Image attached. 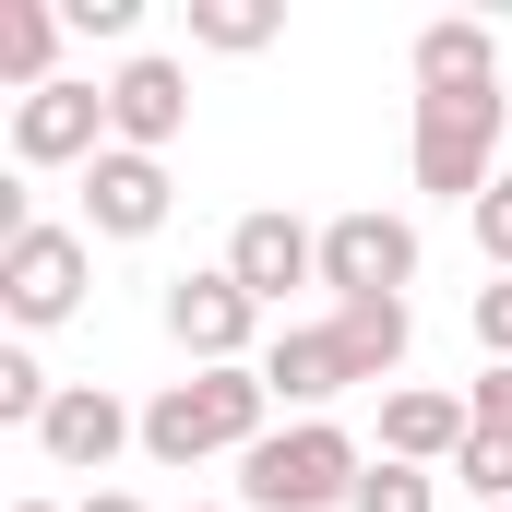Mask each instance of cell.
Listing matches in <instances>:
<instances>
[{
	"label": "cell",
	"instance_id": "10",
	"mask_svg": "<svg viewBox=\"0 0 512 512\" xmlns=\"http://www.w3.org/2000/svg\"><path fill=\"white\" fill-rule=\"evenodd\" d=\"M179 131H191V72H179V60H155V48H143V60H120V72H108V143L167 155Z\"/></svg>",
	"mask_w": 512,
	"mask_h": 512
},
{
	"label": "cell",
	"instance_id": "3",
	"mask_svg": "<svg viewBox=\"0 0 512 512\" xmlns=\"http://www.w3.org/2000/svg\"><path fill=\"white\" fill-rule=\"evenodd\" d=\"M358 477H370V453L334 417H298V429L239 453V501L251 512H334V501H358Z\"/></svg>",
	"mask_w": 512,
	"mask_h": 512
},
{
	"label": "cell",
	"instance_id": "25",
	"mask_svg": "<svg viewBox=\"0 0 512 512\" xmlns=\"http://www.w3.org/2000/svg\"><path fill=\"white\" fill-rule=\"evenodd\" d=\"M12 512H60V501H12Z\"/></svg>",
	"mask_w": 512,
	"mask_h": 512
},
{
	"label": "cell",
	"instance_id": "7",
	"mask_svg": "<svg viewBox=\"0 0 512 512\" xmlns=\"http://www.w3.org/2000/svg\"><path fill=\"white\" fill-rule=\"evenodd\" d=\"M322 286L334 298H405L417 286V227L405 215H334L322 227Z\"/></svg>",
	"mask_w": 512,
	"mask_h": 512
},
{
	"label": "cell",
	"instance_id": "18",
	"mask_svg": "<svg viewBox=\"0 0 512 512\" xmlns=\"http://www.w3.org/2000/svg\"><path fill=\"white\" fill-rule=\"evenodd\" d=\"M453 477H465V501H477V512H512V441H501V429H465Z\"/></svg>",
	"mask_w": 512,
	"mask_h": 512
},
{
	"label": "cell",
	"instance_id": "16",
	"mask_svg": "<svg viewBox=\"0 0 512 512\" xmlns=\"http://www.w3.org/2000/svg\"><path fill=\"white\" fill-rule=\"evenodd\" d=\"M60 36H72V24H60V0H0V72H12L24 96H48V84H60V72H48V60H60Z\"/></svg>",
	"mask_w": 512,
	"mask_h": 512
},
{
	"label": "cell",
	"instance_id": "2",
	"mask_svg": "<svg viewBox=\"0 0 512 512\" xmlns=\"http://www.w3.org/2000/svg\"><path fill=\"white\" fill-rule=\"evenodd\" d=\"M262 370H191V382H167L155 405H143V453L155 465H203V453H251V441H274L262 429Z\"/></svg>",
	"mask_w": 512,
	"mask_h": 512
},
{
	"label": "cell",
	"instance_id": "24",
	"mask_svg": "<svg viewBox=\"0 0 512 512\" xmlns=\"http://www.w3.org/2000/svg\"><path fill=\"white\" fill-rule=\"evenodd\" d=\"M84 512H143V501H131V489H96V501H84Z\"/></svg>",
	"mask_w": 512,
	"mask_h": 512
},
{
	"label": "cell",
	"instance_id": "13",
	"mask_svg": "<svg viewBox=\"0 0 512 512\" xmlns=\"http://www.w3.org/2000/svg\"><path fill=\"white\" fill-rule=\"evenodd\" d=\"M465 429H477V405H465V393H382V453L393 465H453V453H465Z\"/></svg>",
	"mask_w": 512,
	"mask_h": 512
},
{
	"label": "cell",
	"instance_id": "23",
	"mask_svg": "<svg viewBox=\"0 0 512 512\" xmlns=\"http://www.w3.org/2000/svg\"><path fill=\"white\" fill-rule=\"evenodd\" d=\"M465 405H477V429H501V441H512V370H477Z\"/></svg>",
	"mask_w": 512,
	"mask_h": 512
},
{
	"label": "cell",
	"instance_id": "22",
	"mask_svg": "<svg viewBox=\"0 0 512 512\" xmlns=\"http://www.w3.org/2000/svg\"><path fill=\"white\" fill-rule=\"evenodd\" d=\"M477 251H489V262H501V274H512V179H501V191H489V203H477Z\"/></svg>",
	"mask_w": 512,
	"mask_h": 512
},
{
	"label": "cell",
	"instance_id": "14",
	"mask_svg": "<svg viewBox=\"0 0 512 512\" xmlns=\"http://www.w3.org/2000/svg\"><path fill=\"white\" fill-rule=\"evenodd\" d=\"M489 84H501V36L489 24H465V12L417 24V96H489Z\"/></svg>",
	"mask_w": 512,
	"mask_h": 512
},
{
	"label": "cell",
	"instance_id": "21",
	"mask_svg": "<svg viewBox=\"0 0 512 512\" xmlns=\"http://www.w3.org/2000/svg\"><path fill=\"white\" fill-rule=\"evenodd\" d=\"M131 12H143V0H60L72 36H131Z\"/></svg>",
	"mask_w": 512,
	"mask_h": 512
},
{
	"label": "cell",
	"instance_id": "20",
	"mask_svg": "<svg viewBox=\"0 0 512 512\" xmlns=\"http://www.w3.org/2000/svg\"><path fill=\"white\" fill-rule=\"evenodd\" d=\"M477 346H489V370H512V274L477 286Z\"/></svg>",
	"mask_w": 512,
	"mask_h": 512
},
{
	"label": "cell",
	"instance_id": "19",
	"mask_svg": "<svg viewBox=\"0 0 512 512\" xmlns=\"http://www.w3.org/2000/svg\"><path fill=\"white\" fill-rule=\"evenodd\" d=\"M346 512H429V465H393V453H370V477H358V501Z\"/></svg>",
	"mask_w": 512,
	"mask_h": 512
},
{
	"label": "cell",
	"instance_id": "8",
	"mask_svg": "<svg viewBox=\"0 0 512 512\" xmlns=\"http://www.w3.org/2000/svg\"><path fill=\"white\" fill-rule=\"evenodd\" d=\"M131 441H143V417H131L108 382H60V405H48V429H36V453L60 465V477H108Z\"/></svg>",
	"mask_w": 512,
	"mask_h": 512
},
{
	"label": "cell",
	"instance_id": "1",
	"mask_svg": "<svg viewBox=\"0 0 512 512\" xmlns=\"http://www.w3.org/2000/svg\"><path fill=\"white\" fill-rule=\"evenodd\" d=\"M501 131H512V108H501V84L489 96H417V131H405V167H417V191H441V203H489L512 167H501Z\"/></svg>",
	"mask_w": 512,
	"mask_h": 512
},
{
	"label": "cell",
	"instance_id": "12",
	"mask_svg": "<svg viewBox=\"0 0 512 512\" xmlns=\"http://www.w3.org/2000/svg\"><path fill=\"white\" fill-rule=\"evenodd\" d=\"M251 370H262V393H274V405H298V417H322L334 393L358 382V370H346V346H334V322H286Z\"/></svg>",
	"mask_w": 512,
	"mask_h": 512
},
{
	"label": "cell",
	"instance_id": "5",
	"mask_svg": "<svg viewBox=\"0 0 512 512\" xmlns=\"http://www.w3.org/2000/svg\"><path fill=\"white\" fill-rule=\"evenodd\" d=\"M0 310H12L24 334L72 322V310H84V227H24V239L0 251Z\"/></svg>",
	"mask_w": 512,
	"mask_h": 512
},
{
	"label": "cell",
	"instance_id": "11",
	"mask_svg": "<svg viewBox=\"0 0 512 512\" xmlns=\"http://www.w3.org/2000/svg\"><path fill=\"white\" fill-rule=\"evenodd\" d=\"M227 274L274 310L286 286H322V227H298V215H239V227H227Z\"/></svg>",
	"mask_w": 512,
	"mask_h": 512
},
{
	"label": "cell",
	"instance_id": "17",
	"mask_svg": "<svg viewBox=\"0 0 512 512\" xmlns=\"http://www.w3.org/2000/svg\"><path fill=\"white\" fill-rule=\"evenodd\" d=\"M286 36V0H191V48H215V60H251Z\"/></svg>",
	"mask_w": 512,
	"mask_h": 512
},
{
	"label": "cell",
	"instance_id": "4",
	"mask_svg": "<svg viewBox=\"0 0 512 512\" xmlns=\"http://www.w3.org/2000/svg\"><path fill=\"white\" fill-rule=\"evenodd\" d=\"M251 334H262V298L227 274V262L167 286V346H179L191 370H251Z\"/></svg>",
	"mask_w": 512,
	"mask_h": 512
},
{
	"label": "cell",
	"instance_id": "15",
	"mask_svg": "<svg viewBox=\"0 0 512 512\" xmlns=\"http://www.w3.org/2000/svg\"><path fill=\"white\" fill-rule=\"evenodd\" d=\"M334 346H346L358 382H393L405 346H417V310H405V298H334Z\"/></svg>",
	"mask_w": 512,
	"mask_h": 512
},
{
	"label": "cell",
	"instance_id": "9",
	"mask_svg": "<svg viewBox=\"0 0 512 512\" xmlns=\"http://www.w3.org/2000/svg\"><path fill=\"white\" fill-rule=\"evenodd\" d=\"M167 155H131V143H108L96 167H84V239H155L167 227Z\"/></svg>",
	"mask_w": 512,
	"mask_h": 512
},
{
	"label": "cell",
	"instance_id": "6",
	"mask_svg": "<svg viewBox=\"0 0 512 512\" xmlns=\"http://www.w3.org/2000/svg\"><path fill=\"white\" fill-rule=\"evenodd\" d=\"M108 155V84H48V96H12V167H96Z\"/></svg>",
	"mask_w": 512,
	"mask_h": 512
}]
</instances>
